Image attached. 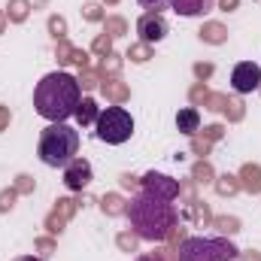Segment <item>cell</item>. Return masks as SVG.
Here are the masks:
<instances>
[{
    "mask_svg": "<svg viewBox=\"0 0 261 261\" xmlns=\"http://www.w3.org/2000/svg\"><path fill=\"white\" fill-rule=\"evenodd\" d=\"M125 213H128V219H130L134 234L140 240H149V243L167 240L173 234V228H176V210H173V203L161 200V197H155V195H146V192L134 197L125 206Z\"/></svg>",
    "mask_w": 261,
    "mask_h": 261,
    "instance_id": "cell-2",
    "label": "cell"
},
{
    "mask_svg": "<svg viewBox=\"0 0 261 261\" xmlns=\"http://www.w3.org/2000/svg\"><path fill=\"white\" fill-rule=\"evenodd\" d=\"M240 186L246 192H261V167L258 164H246L240 170Z\"/></svg>",
    "mask_w": 261,
    "mask_h": 261,
    "instance_id": "cell-12",
    "label": "cell"
},
{
    "mask_svg": "<svg viewBox=\"0 0 261 261\" xmlns=\"http://www.w3.org/2000/svg\"><path fill=\"white\" fill-rule=\"evenodd\" d=\"M15 261H40L37 255H21V258H15Z\"/></svg>",
    "mask_w": 261,
    "mask_h": 261,
    "instance_id": "cell-37",
    "label": "cell"
},
{
    "mask_svg": "<svg viewBox=\"0 0 261 261\" xmlns=\"http://www.w3.org/2000/svg\"><path fill=\"white\" fill-rule=\"evenodd\" d=\"M49 28H52V34H55V37H64V21H61V18H52V21H49Z\"/></svg>",
    "mask_w": 261,
    "mask_h": 261,
    "instance_id": "cell-28",
    "label": "cell"
},
{
    "mask_svg": "<svg viewBox=\"0 0 261 261\" xmlns=\"http://www.w3.org/2000/svg\"><path fill=\"white\" fill-rule=\"evenodd\" d=\"M176 128L182 130V134H195V130H200V113H197L195 107H186V110H179L176 113Z\"/></svg>",
    "mask_w": 261,
    "mask_h": 261,
    "instance_id": "cell-11",
    "label": "cell"
},
{
    "mask_svg": "<svg viewBox=\"0 0 261 261\" xmlns=\"http://www.w3.org/2000/svg\"><path fill=\"white\" fill-rule=\"evenodd\" d=\"M140 3H143L146 9H152V12H158V9H164V3H167V0H140Z\"/></svg>",
    "mask_w": 261,
    "mask_h": 261,
    "instance_id": "cell-30",
    "label": "cell"
},
{
    "mask_svg": "<svg viewBox=\"0 0 261 261\" xmlns=\"http://www.w3.org/2000/svg\"><path fill=\"white\" fill-rule=\"evenodd\" d=\"M6 122H9V113H6V110H0V130H3V125H6Z\"/></svg>",
    "mask_w": 261,
    "mask_h": 261,
    "instance_id": "cell-36",
    "label": "cell"
},
{
    "mask_svg": "<svg viewBox=\"0 0 261 261\" xmlns=\"http://www.w3.org/2000/svg\"><path fill=\"white\" fill-rule=\"evenodd\" d=\"M79 91H82V85H79L76 76H70L67 70H55V73H49L37 82L34 107L49 122H67L70 116H76Z\"/></svg>",
    "mask_w": 261,
    "mask_h": 261,
    "instance_id": "cell-1",
    "label": "cell"
},
{
    "mask_svg": "<svg viewBox=\"0 0 261 261\" xmlns=\"http://www.w3.org/2000/svg\"><path fill=\"white\" fill-rule=\"evenodd\" d=\"M100 88H103V94H107V97H113L116 103H122V100L128 97V88H125L122 82H116V79H113V82H110V79H103V85H100Z\"/></svg>",
    "mask_w": 261,
    "mask_h": 261,
    "instance_id": "cell-15",
    "label": "cell"
},
{
    "mask_svg": "<svg viewBox=\"0 0 261 261\" xmlns=\"http://www.w3.org/2000/svg\"><path fill=\"white\" fill-rule=\"evenodd\" d=\"M12 200H15V192H3V195H0V210L6 213V210L12 206Z\"/></svg>",
    "mask_w": 261,
    "mask_h": 261,
    "instance_id": "cell-25",
    "label": "cell"
},
{
    "mask_svg": "<svg viewBox=\"0 0 261 261\" xmlns=\"http://www.w3.org/2000/svg\"><path fill=\"white\" fill-rule=\"evenodd\" d=\"M213 243H216V249H219V258H222V261H234V258H240V252H237V249H234V246H231V243H228L225 237H216Z\"/></svg>",
    "mask_w": 261,
    "mask_h": 261,
    "instance_id": "cell-17",
    "label": "cell"
},
{
    "mask_svg": "<svg viewBox=\"0 0 261 261\" xmlns=\"http://www.w3.org/2000/svg\"><path fill=\"white\" fill-rule=\"evenodd\" d=\"M79 152V130L70 128L67 122H52L49 128H43L40 143H37V155L46 167H67Z\"/></svg>",
    "mask_w": 261,
    "mask_h": 261,
    "instance_id": "cell-3",
    "label": "cell"
},
{
    "mask_svg": "<svg viewBox=\"0 0 261 261\" xmlns=\"http://www.w3.org/2000/svg\"><path fill=\"white\" fill-rule=\"evenodd\" d=\"M122 186H125V189H134V186H137V179H134V176H122Z\"/></svg>",
    "mask_w": 261,
    "mask_h": 261,
    "instance_id": "cell-34",
    "label": "cell"
},
{
    "mask_svg": "<svg viewBox=\"0 0 261 261\" xmlns=\"http://www.w3.org/2000/svg\"><path fill=\"white\" fill-rule=\"evenodd\" d=\"M137 31H140V37H143V43H158V40L167 37V21H164L158 12H149V15H143V18L137 21Z\"/></svg>",
    "mask_w": 261,
    "mask_h": 261,
    "instance_id": "cell-9",
    "label": "cell"
},
{
    "mask_svg": "<svg viewBox=\"0 0 261 261\" xmlns=\"http://www.w3.org/2000/svg\"><path fill=\"white\" fill-rule=\"evenodd\" d=\"M234 6H237V0H222V9H225V12H228V9H234Z\"/></svg>",
    "mask_w": 261,
    "mask_h": 261,
    "instance_id": "cell-35",
    "label": "cell"
},
{
    "mask_svg": "<svg viewBox=\"0 0 261 261\" xmlns=\"http://www.w3.org/2000/svg\"><path fill=\"white\" fill-rule=\"evenodd\" d=\"M195 179L197 182H213V170H210V164H197L195 167Z\"/></svg>",
    "mask_w": 261,
    "mask_h": 261,
    "instance_id": "cell-23",
    "label": "cell"
},
{
    "mask_svg": "<svg viewBox=\"0 0 261 261\" xmlns=\"http://www.w3.org/2000/svg\"><path fill=\"white\" fill-rule=\"evenodd\" d=\"M70 213H73V200H58V210L49 219V231H61V225H64V219Z\"/></svg>",
    "mask_w": 261,
    "mask_h": 261,
    "instance_id": "cell-14",
    "label": "cell"
},
{
    "mask_svg": "<svg viewBox=\"0 0 261 261\" xmlns=\"http://www.w3.org/2000/svg\"><path fill=\"white\" fill-rule=\"evenodd\" d=\"M225 37H228V34H225V28H222V24H216V21H213V24H206V28L200 31V40H206V43H225Z\"/></svg>",
    "mask_w": 261,
    "mask_h": 261,
    "instance_id": "cell-16",
    "label": "cell"
},
{
    "mask_svg": "<svg viewBox=\"0 0 261 261\" xmlns=\"http://www.w3.org/2000/svg\"><path fill=\"white\" fill-rule=\"evenodd\" d=\"M97 137L103 140V143H110V146H122V143H128L130 134H134V119H130V113L125 107H107L100 116H97Z\"/></svg>",
    "mask_w": 261,
    "mask_h": 261,
    "instance_id": "cell-4",
    "label": "cell"
},
{
    "mask_svg": "<svg viewBox=\"0 0 261 261\" xmlns=\"http://www.w3.org/2000/svg\"><path fill=\"white\" fill-rule=\"evenodd\" d=\"M149 43H140V46H130V52H128V58L130 61H137V64H143V61H149Z\"/></svg>",
    "mask_w": 261,
    "mask_h": 261,
    "instance_id": "cell-21",
    "label": "cell"
},
{
    "mask_svg": "<svg viewBox=\"0 0 261 261\" xmlns=\"http://www.w3.org/2000/svg\"><path fill=\"white\" fill-rule=\"evenodd\" d=\"M31 186H34L31 176H18V192H31Z\"/></svg>",
    "mask_w": 261,
    "mask_h": 261,
    "instance_id": "cell-31",
    "label": "cell"
},
{
    "mask_svg": "<svg viewBox=\"0 0 261 261\" xmlns=\"http://www.w3.org/2000/svg\"><path fill=\"white\" fill-rule=\"evenodd\" d=\"M91 182V164L85 158H73L64 167V186L70 192H82Z\"/></svg>",
    "mask_w": 261,
    "mask_h": 261,
    "instance_id": "cell-8",
    "label": "cell"
},
{
    "mask_svg": "<svg viewBox=\"0 0 261 261\" xmlns=\"http://www.w3.org/2000/svg\"><path fill=\"white\" fill-rule=\"evenodd\" d=\"M137 261H161V258H155V255H143V258H137Z\"/></svg>",
    "mask_w": 261,
    "mask_h": 261,
    "instance_id": "cell-38",
    "label": "cell"
},
{
    "mask_svg": "<svg viewBox=\"0 0 261 261\" xmlns=\"http://www.w3.org/2000/svg\"><path fill=\"white\" fill-rule=\"evenodd\" d=\"M24 15H28V0H12L9 3V18L12 21H24Z\"/></svg>",
    "mask_w": 261,
    "mask_h": 261,
    "instance_id": "cell-20",
    "label": "cell"
},
{
    "mask_svg": "<svg viewBox=\"0 0 261 261\" xmlns=\"http://www.w3.org/2000/svg\"><path fill=\"white\" fill-rule=\"evenodd\" d=\"M85 18H91V21L100 18V6H97V3H88V6H85Z\"/></svg>",
    "mask_w": 261,
    "mask_h": 261,
    "instance_id": "cell-27",
    "label": "cell"
},
{
    "mask_svg": "<svg viewBox=\"0 0 261 261\" xmlns=\"http://www.w3.org/2000/svg\"><path fill=\"white\" fill-rule=\"evenodd\" d=\"M173 3V12L176 15H186V18H195L213 9V0H170Z\"/></svg>",
    "mask_w": 261,
    "mask_h": 261,
    "instance_id": "cell-10",
    "label": "cell"
},
{
    "mask_svg": "<svg viewBox=\"0 0 261 261\" xmlns=\"http://www.w3.org/2000/svg\"><path fill=\"white\" fill-rule=\"evenodd\" d=\"M216 189H219V195H234L240 189V182H237V176H222L216 182Z\"/></svg>",
    "mask_w": 261,
    "mask_h": 261,
    "instance_id": "cell-19",
    "label": "cell"
},
{
    "mask_svg": "<svg viewBox=\"0 0 261 261\" xmlns=\"http://www.w3.org/2000/svg\"><path fill=\"white\" fill-rule=\"evenodd\" d=\"M216 225H219V231H222V234H234V231L240 228V222H237V219H216Z\"/></svg>",
    "mask_w": 261,
    "mask_h": 261,
    "instance_id": "cell-22",
    "label": "cell"
},
{
    "mask_svg": "<svg viewBox=\"0 0 261 261\" xmlns=\"http://www.w3.org/2000/svg\"><path fill=\"white\" fill-rule=\"evenodd\" d=\"M119 246H122V249H128V252H134V249H137V240L128 237V234H122V237H119Z\"/></svg>",
    "mask_w": 261,
    "mask_h": 261,
    "instance_id": "cell-26",
    "label": "cell"
},
{
    "mask_svg": "<svg viewBox=\"0 0 261 261\" xmlns=\"http://www.w3.org/2000/svg\"><path fill=\"white\" fill-rule=\"evenodd\" d=\"M107 31H110V37H119V34H125V21L122 18H107Z\"/></svg>",
    "mask_w": 261,
    "mask_h": 261,
    "instance_id": "cell-24",
    "label": "cell"
},
{
    "mask_svg": "<svg viewBox=\"0 0 261 261\" xmlns=\"http://www.w3.org/2000/svg\"><path fill=\"white\" fill-rule=\"evenodd\" d=\"M40 249H43V255H49L52 252V240H40Z\"/></svg>",
    "mask_w": 261,
    "mask_h": 261,
    "instance_id": "cell-33",
    "label": "cell"
},
{
    "mask_svg": "<svg viewBox=\"0 0 261 261\" xmlns=\"http://www.w3.org/2000/svg\"><path fill=\"white\" fill-rule=\"evenodd\" d=\"M94 52H110V37H97V43H94Z\"/></svg>",
    "mask_w": 261,
    "mask_h": 261,
    "instance_id": "cell-29",
    "label": "cell"
},
{
    "mask_svg": "<svg viewBox=\"0 0 261 261\" xmlns=\"http://www.w3.org/2000/svg\"><path fill=\"white\" fill-rule=\"evenodd\" d=\"M195 73L200 76V79H206V76L213 73V64H197V67H195Z\"/></svg>",
    "mask_w": 261,
    "mask_h": 261,
    "instance_id": "cell-32",
    "label": "cell"
},
{
    "mask_svg": "<svg viewBox=\"0 0 261 261\" xmlns=\"http://www.w3.org/2000/svg\"><path fill=\"white\" fill-rule=\"evenodd\" d=\"M0 31H3V15H0Z\"/></svg>",
    "mask_w": 261,
    "mask_h": 261,
    "instance_id": "cell-39",
    "label": "cell"
},
{
    "mask_svg": "<svg viewBox=\"0 0 261 261\" xmlns=\"http://www.w3.org/2000/svg\"><path fill=\"white\" fill-rule=\"evenodd\" d=\"M231 88L237 94H249V91L261 88V67L252 61H240L231 70Z\"/></svg>",
    "mask_w": 261,
    "mask_h": 261,
    "instance_id": "cell-6",
    "label": "cell"
},
{
    "mask_svg": "<svg viewBox=\"0 0 261 261\" xmlns=\"http://www.w3.org/2000/svg\"><path fill=\"white\" fill-rule=\"evenodd\" d=\"M100 206H103V213H107V216H119V213L125 210V206H122V197H119V195H107Z\"/></svg>",
    "mask_w": 261,
    "mask_h": 261,
    "instance_id": "cell-18",
    "label": "cell"
},
{
    "mask_svg": "<svg viewBox=\"0 0 261 261\" xmlns=\"http://www.w3.org/2000/svg\"><path fill=\"white\" fill-rule=\"evenodd\" d=\"M97 116H100V110H97V103L91 97L79 100V107H76V122L79 125H91V122H97Z\"/></svg>",
    "mask_w": 261,
    "mask_h": 261,
    "instance_id": "cell-13",
    "label": "cell"
},
{
    "mask_svg": "<svg viewBox=\"0 0 261 261\" xmlns=\"http://www.w3.org/2000/svg\"><path fill=\"white\" fill-rule=\"evenodd\" d=\"M176 261H222L219 249L206 237H186L176 249Z\"/></svg>",
    "mask_w": 261,
    "mask_h": 261,
    "instance_id": "cell-5",
    "label": "cell"
},
{
    "mask_svg": "<svg viewBox=\"0 0 261 261\" xmlns=\"http://www.w3.org/2000/svg\"><path fill=\"white\" fill-rule=\"evenodd\" d=\"M143 192L161 197V200H173V197L179 195V182L170 179V176H164V173H146L143 176Z\"/></svg>",
    "mask_w": 261,
    "mask_h": 261,
    "instance_id": "cell-7",
    "label": "cell"
}]
</instances>
